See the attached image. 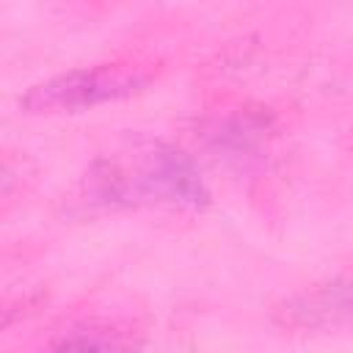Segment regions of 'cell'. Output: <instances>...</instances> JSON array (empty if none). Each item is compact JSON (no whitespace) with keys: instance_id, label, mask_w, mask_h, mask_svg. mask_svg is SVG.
<instances>
[{"instance_id":"obj_1","label":"cell","mask_w":353,"mask_h":353,"mask_svg":"<svg viewBox=\"0 0 353 353\" xmlns=\"http://www.w3.org/2000/svg\"><path fill=\"white\" fill-rule=\"evenodd\" d=\"M146 85V74L121 66L74 69L33 85L19 105L28 113H77L94 105L130 97Z\"/></svg>"},{"instance_id":"obj_2","label":"cell","mask_w":353,"mask_h":353,"mask_svg":"<svg viewBox=\"0 0 353 353\" xmlns=\"http://www.w3.org/2000/svg\"><path fill=\"white\" fill-rule=\"evenodd\" d=\"M130 196L132 199H160L176 207H204L207 188L193 165V160L176 146H154L146 154V163L138 174H130Z\"/></svg>"},{"instance_id":"obj_3","label":"cell","mask_w":353,"mask_h":353,"mask_svg":"<svg viewBox=\"0 0 353 353\" xmlns=\"http://www.w3.org/2000/svg\"><path fill=\"white\" fill-rule=\"evenodd\" d=\"M284 325L317 328L353 317V273L301 292L279 309Z\"/></svg>"},{"instance_id":"obj_4","label":"cell","mask_w":353,"mask_h":353,"mask_svg":"<svg viewBox=\"0 0 353 353\" xmlns=\"http://www.w3.org/2000/svg\"><path fill=\"white\" fill-rule=\"evenodd\" d=\"M50 353H108V345L102 339H97V336L74 334V336L61 339Z\"/></svg>"},{"instance_id":"obj_5","label":"cell","mask_w":353,"mask_h":353,"mask_svg":"<svg viewBox=\"0 0 353 353\" xmlns=\"http://www.w3.org/2000/svg\"><path fill=\"white\" fill-rule=\"evenodd\" d=\"M350 146H353V130H350Z\"/></svg>"}]
</instances>
